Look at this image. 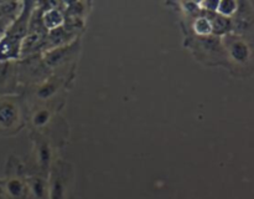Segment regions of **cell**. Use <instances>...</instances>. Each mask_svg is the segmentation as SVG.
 Segmentation results:
<instances>
[{"mask_svg":"<svg viewBox=\"0 0 254 199\" xmlns=\"http://www.w3.org/2000/svg\"><path fill=\"white\" fill-rule=\"evenodd\" d=\"M30 137L34 143V172L29 174H40V176L49 177L51 167L54 164V147L51 139L42 133L31 131Z\"/></svg>","mask_w":254,"mask_h":199,"instance_id":"7","label":"cell"},{"mask_svg":"<svg viewBox=\"0 0 254 199\" xmlns=\"http://www.w3.org/2000/svg\"><path fill=\"white\" fill-rule=\"evenodd\" d=\"M27 119L26 104L20 96H0V134L17 133Z\"/></svg>","mask_w":254,"mask_h":199,"instance_id":"3","label":"cell"},{"mask_svg":"<svg viewBox=\"0 0 254 199\" xmlns=\"http://www.w3.org/2000/svg\"><path fill=\"white\" fill-rule=\"evenodd\" d=\"M42 22L47 32L61 27L64 24V2L61 1H44Z\"/></svg>","mask_w":254,"mask_h":199,"instance_id":"12","label":"cell"},{"mask_svg":"<svg viewBox=\"0 0 254 199\" xmlns=\"http://www.w3.org/2000/svg\"><path fill=\"white\" fill-rule=\"evenodd\" d=\"M27 199H49V177L27 174Z\"/></svg>","mask_w":254,"mask_h":199,"instance_id":"14","label":"cell"},{"mask_svg":"<svg viewBox=\"0 0 254 199\" xmlns=\"http://www.w3.org/2000/svg\"><path fill=\"white\" fill-rule=\"evenodd\" d=\"M79 50H81V41H79V39H77L69 44L64 45V46L55 47V49L42 52V60H44L47 69L52 74H55V71L67 66L69 62L76 61Z\"/></svg>","mask_w":254,"mask_h":199,"instance_id":"8","label":"cell"},{"mask_svg":"<svg viewBox=\"0 0 254 199\" xmlns=\"http://www.w3.org/2000/svg\"><path fill=\"white\" fill-rule=\"evenodd\" d=\"M205 15L210 19L212 25V35L223 37L232 32V20L230 17H225L217 12H205Z\"/></svg>","mask_w":254,"mask_h":199,"instance_id":"15","label":"cell"},{"mask_svg":"<svg viewBox=\"0 0 254 199\" xmlns=\"http://www.w3.org/2000/svg\"><path fill=\"white\" fill-rule=\"evenodd\" d=\"M191 27L193 30V34L197 37H205L212 35V25H211L210 19L205 15V12L192 20Z\"/></svg>","mask_w":254,"mask_h":199,"instance_id":"16","label":"cell"},{"mask_svg":"<svg viewBox=\"0 0 254 199\" xmlns=\"http://www.w3.org/2000/svg\"><path fill=\"white\" fill-rule=\"evenodd\" d=\"M52 72L47 69L42 60V54L21 59L17 61V77L19 84L30 87L45 81Z\"/></svg>","mask_w":254,"mask_h":199,"instance_id":"6","label":"cell"},{"mask_svg":"<svg viewBox=\"0 0 254 199\" xmlns=\"http://www.w3.org/2000/svg\"><path fill=\"white\" fill-rule=\"evenodd\" d=\"M222 39L227 67L238 76H248L254 71V37L241 36L233 32Z\"/></svg>","mask_w":254,"mask_h":199,"instance_id":"1","label":"cell"},{"mask_svg":"<svg viewBox=\"0 0 254 199\" xmlns=\"http://www.w3.org/2000/svg\"><path fill=\"white\" fill-rule=\"evenodd\" d=\"M27 173L24 164L17 158L9 159L6 174L0 179V198L1 199H27Z\"/></svg>","mask_w":254,"mask_h":199,"instance_id":"4","label":"cell"},{"mask_svg":"<svg viewBox=\"0 0 254 199\" xmlns=\"http://www.w3.org/2000/svg\"><path fill=\"white\" fill-rule=\"evenodd\" d=\"M0 199H1V198H0Z\"/></svg>","mask_w":254,"mask_h":199,"instance_id":"20","label":"cell"},{"mask_svg":"<svg viewBox=\"0 0 254 199\" xmlns=\"http://www.w3.org/2000/svg\"><path fill=\"white\" fill-rule=\"evenodd\" d=\"M22 1H0V37L19 16Z\"/></svg>","mask_w":254,"mask_h":199,"instance_id":"13","label":"cell"},{"mask_svg":"<svg viewBox=\"0 0 254 199\" xmlns=\"http://www.w3.org/2000/svg\"><path fill=\"white\" fill-rule=\"evenodd\" d=\"M56 106L51 104H41V106H31L27 113V121L31 126L32 131L47 136V131L57 124Z\"/></svg>","mask_w":254,"mask_h":199,"instance_id":"9","label":"cell"},{"mask_svg":"<svg viewBox=\"0 0 254 199\" xmlns=\"http://www.w3.org/2000/svg\"><path fill=\"white\" fill-rule=\"evenodd\" d=\"M72 181V164L64 159H55L49 173V199H68Z\"/></svg>","mask_w":254,"mask_h":199,"instance_id":"5","label":"cell"},{"mask_svg":"<svg viewBox=\"0 0 254 199\" xmlns=\"http://www.w3.org/2000/svg\"><path fill=\"white\" fill-rule=\"evenodd\" d=\"M69 76L52 74L45 81L25 89L22 99L25 102H30V106H41V104H51L57 107V101L61 97L62 92L67 89V82Z\"/></svg>","mask_w":254,"mask_h":199,"instance_id":"2","label":"cell"},{"mask_svg":"<svg viewBox=\"0 0 254 199\" xmlns=\"http://www.w3.org/2000/svg\"><path fill=\"white\" fill-rule=\"evenodd\" d=\"M232 20V32L241 36L254 37V1H238Z\"/></svg>","mask_w":254,"mask_h":199,"instance_id":"10","label":"cell"},{"mask_svg":"<svg viewBox=\"0 0 254 199\" xmlns=\"http://www.w3.org/2000/svg\"><path fill=\"white\" fill-rule=\"evenodd\" d=\"M218 2V0H203L198 1V6L202 12H217Z\"/></svg>","mask_w":254,"mask_h":199,"instance_id":"19","label":"cell"},{"mask_svg":"<svg viewBox=\"0 0 254 199\" xmlns=\"http://www.w3.org/2000/svg\"><path fill=\"white\" fill-rule=\"evenodd\" d=\"M181 10L184 11V14L186 15V17L189 19H196L200 15H202L203 12L201 11L200 6H198V2L193 1H186V2H180Z\"/></svg>","mask_w":254,"mask_h":199,"instance_id":"18","label":"cell"},{"mask_svg":"<svg viewBox=\"0 0 254 199\" xmlns=\"http://www.w3.org/2000/svg\"><path fill=\"white\" fill-rule=\"evenodd\" d=\"M237 7L238 1H235V0H222V1L218 2L217 14L231 19L236 14V11H237Z\"/></svg>","mask_w":254,"mask_h":199,"instance_id":"17","label":"cell"},{"mask_svg":"<svg viewBox=\"0 0 254 199\" xmlns=\"http://www.w3.org/2000/svg\"><path fill=\"white\" fill-rule=\"evenodd\" d=\"M17 89V61L0 62V96H12Z\"/></svg>","mask_w":254,"mask_h":199,"instance_id":"11","label":"cell"}]
</instances>
